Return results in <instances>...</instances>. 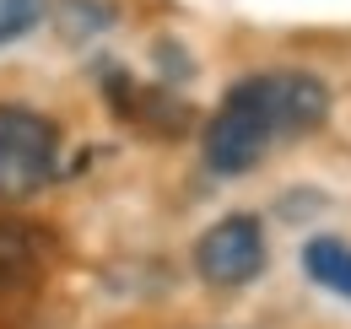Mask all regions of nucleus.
I'll return each mask as SVG.
<instances>
[{
  "label": "nucleus",
  "mask_w": 351,
  "mask_h": 329,
  "mask_svg": "<svg viewBox=\"0 0 351 329\" xmlns=\"http://www.w3.org/2000/svg\"><path fill=\"white\" fill-rule=\"evenodd\" d=\"M49 16H54V27H60L65 43H87V38L114 27V5L108 0H54Z\"/></svg>",
  "instance_id": "5"
},
{
  "label": "nucleus",
  "mask_w": 351,
  "mask_h": 329,
  "mask_svg": "<svg viewBox=\"0 0 351 329\" xmlns=\"http://www.w3.org/2000/svg\"><path fill=\"white\" fill-rule=\"evenodd\" d=\"M33 270H38V248H33V238H27L16 221L0 216V291L27 287Z\"/></svg>",
  "instance_id": "6"
},
{
  "label": "nucleus",
  "mask_w": 351,
  "mask_h": 329,
  "mask_svg": "<svg viewBox=\"0 0 351 329\" xmlns=\"http://www.w3.org/2000/svg\"><path fill=\"white\" fill-rule=\"evenodd\" d=\"M303 270H308L313 287L335 291V297H351V243L330 238V232L308 238L303 243Z\"/></svg>",
  "instance_id": "4"
},
{
  "label": "nucleus",
  "mask_w": 351,
  "mask_h": 329,
  "mask_svg": "<svg viewBox=\"0 0 351 329\" xmlns=\"http://www.w3.org/2000/svg\"><path fill=\"white\" fill-rule=\"evenodd\" d=\"M60 173V124L38 108L0 103V200H33Z\"/></svg>",
  "instance_id": "2"
},
{
  "label": "nucleus",
  "mask_w": 351,
  "mask_h": 329,
  "mask_svg": "<svg viewBox=\"0 0 351 329\" xmlns=\"http://www.w3.org/2000/svg\"><path fill=\"white\" fill-rule=\"evenodd\" d=\"M44 16H49V0H0V43L27 38Z\"/></svg>",
  "instance_id": "7"
},
{
  "label": "nucleus",
  "mask_w": 351,
  "mask_h": 329,
  "mask_svg": "<svg viewBox=\"0 0 351 329\" xmlns=\"http://www.w3.org/2000/svg\"><path fill=\"white\" fill-rule=\"evenodd\" d=\"M195 270H200L206 287H217V291L249 287L265 270L260 216H221V221H211V227L200 232V243H195Z\"/></svg>",
  "instance_id": "3"
},
{
  "label": "nucleus",
  "mask_w": 351,
  "mask_h": 329,
  "mask_svg": "<svg viewBox=\"0 0 351 329\" xmlns=\"http://www.w3.org/2000/svg\"><path fill=\"white\" fill-rule=\"evenodd\" d=\"M330 114V86L313 71H260L227 86L221 108L211 114L200 151L206 167L221 178H238L265 162V151L281 135H303Z\"/></svg>",
  "instance_id": "1"
}]
</instances>
